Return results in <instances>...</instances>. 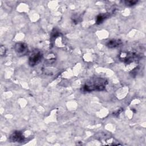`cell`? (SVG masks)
<instances>
[{
    "label": "cell",
    "mask_w": 146,
    "mask_h": 146,
    "mask_svg": "<svg viewBox=\"0 0 146 146\" xmlns=\"http://www.w3.org/2000/svg\"><path fill=\"white\" fill-rule=\"evenodd\" d=\"M121 44H122V42L121 40L112 39L108 40L106 43V46L110 48H116L120 46Z\"/></svg>",
    "instance_id": "cell-7"
},
{
    "label": "cell",
    "mask_w": 146,
    "mask_h": 146,
    "mask_svg": "<svg viewBox=\"0 0 146 146\" xmlns=\"http://www.w3.org/2000/svg\"><path fill=\"white\" fill-rule=\"evenodd\" d=\"M122 109H119V110H116V111H115L114 112H113V115H115V116H118L121 112H122Z\"/></svg>",
    "instance_id": "cell-12"
},
{
    "label": "cell",
    "mask_w": 146,
    "mask_h": 146,
    "mask_svg": "<svg viewBox=\"0 0 146 146\" xmlns=\"http://www.w3.org/2000/svg\"><path fill=\"white\" fill-rule=\"evenodd\" d=\"M42 59V53L39 51H35L30 56L28 60V63L31 67H34L39 63Z\"/></svg>",
    "instance_id": "cell-3"
},
{
    "label": "cell",
    "mask_w": 146,
    "mask_h": 146,
    "mask_svg": "<svg viewBox=\"0 0 146 146\" xmlns=\"http://www.w3.org/2000/svg\"><path fill=\"white\" fill-rule=\"evenodd\" d=\"M109 13H103L100 14L96 17L95 22L97 25H100L107 18L109 17Z\"/></svg>",
    "instance_id": "cell-8"
},
{
    "label": "cell",
    "mask_w": 146,
    "mask_h": 146,
    "mask_svg": "<svg viewBox=\"0 0 146 146\" xmlns=\"http://www.w3.org/2000/svg\"><path fill=\"white\" fill-rule=\"evenodd\" d=\"M108 81L106 79L102 77H92L87 80L82 86V92H90L95 91H103L105 90Z\"/></svg>",
    "instance_id": "cell-1"
},
{
    "label": "cell",
    "mask_w": 146,
    "mask_h": 146,
    "mask_svg": "<svg viewBox=\"0 0 146 146\" xmlns=\"http://www.w3.org/2000/svg\"><path fill=\"white\" fill-rule=\"evenodd\" d=\"M6 50L5 47L3 46H1V48H0V53H1V56L4 55L6 54Z\"/></svg>",
    "instance_id": "cell-11"
},
{
    "label": "cell",
    "mask_w": 146,
    "mask_h": 146,
    "mask_svg": "<svg viewBox=\"0 0 146 146\" xmlns=\"http://www.w3.org/2000/svg\"><path fill=\"white\" fill-rule=\"evenodd\" d=\"M99 140L103 143L104 145H121L115 138L112 136L103 135L99 136Z\"/></svg>",
    "instance_id": "cell-5"
},
{
    "label": "cell",
    "mask_w": 146,
    "mask_h": 146,
    "mask_svg": "<svg viewBox=\"0 0 146 146\" xmlns=\"http://www.w3.org/2000/svg\"><path fill=\"white\" fill-rule=\"evenodd\" d=\"M138 1L136 0H128V1H124V3L126 6H132L135 5L136 3H137Z\"/></svg>",
    "instance_id": "cell-9"
},
{
    "label": "cell",
    "mask_w": 146,
    "mask_h": 146,
    "mask_svg": "<svg viewBox=\"0 0 146 146\" xmlns=\"http://www.w3.org/2000/svg\"><path fill=\"white\" fill-rule=\"evenodd\" d=\"M119 58L123 62L127 64H130L138 59V55L133 52L123 51L119 54Z\"/></svg>",
    "instance_id": "cell-2"
},
{
    "label": "cell",
    "mask_w": 146,
    "mask_h": 146,
    "mask_svg": "<svg viewBox=\"0 0 146 146\" xmlns=\"http://www.w3.org/2000/svg\"><path fill=\"white\" fill-rule=\"evenodd\" d=\"M80 19H81V17L80 15H74L72 17V20L73 22L75 24L78 23L80 21Z\"/></svg>",
    "instance_id": "cell-10"
},
{
    "label": "cell",
    "mask_w": 146,
    "mask_h": 146,
    "mask_svg": "<svg viewBox=\"0 0 146 146\" xmlns=\"http://www.w3.org/2000/svg\"><path fill=\"white\" fill-rule=\"evenodd\" d=\"M14 48L16 53L21 56L25 55L28 52L29 50L27 45L23 42H18L15 43Z\"/></svg>",
    "instance_id": "cell-4"
},
{
    "label": "cell",
    "mask_w": 146,
    "mask_h": 146,
    "mask_svg": "<svg viewBox=\"0 0 146 146\" xmlns=\"http://www.w3.org/2000/svg\"><path fill=\"white\" fill-rule=\"evenodd\" d=\"M9 140L13 143H22L25 140V137L20 131H15L9 137Z\"/></svg>",
    "instance_id": "cell-6"
}]
</instances>
